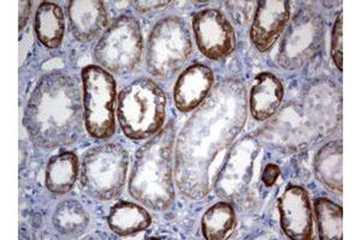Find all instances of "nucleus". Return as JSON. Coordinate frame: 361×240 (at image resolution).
Listing matches in <instances>:
<instances>
[{"label": "nucleus", "mask_w": 361, "mask_h": 240, "mask_svg": "<svg viewBox=\"0 0 361 240\" xmlns=\"http://www.w3.org/2000/svg\"><path fill=\"white\" fill-rule=\"evenodd\" d=\"M247 105L243 82L226 78L214 84L182 127L175 142V184L189 200L209 195L211 170L246 125Z\"/></svg>", "instance_id": "f257e3e1"}, {"label": "nucleus", "mask_w": 361, "mask_h": 240, "mask_svg": "<svg viewBox=\"0 0 361 240\" xmlns=\"http://www.w3.org/2000/svg\"><path fill=\"white\" fill-rule=\"evenodd\" d=\"M82 88L64 71L44 75L34 87L23 114L32 142L46 151L69 147L82 134Z\"/></svg>", "instance_id": "f03ea898"}, {"label": "nucleus", "mask_w": 361, "mask_h": 240, "mask_svg": "<svg viewBox=\"0 0 361 240\" xmlns=\"http://www.w3.org/2000/svg\"><path fill=\"white\" fill-rule=\"evenodd\" d=\"M176 127L171 120L136 151L128 190L133 198L153 212L173 207L175 191Z\"/></svg>", "instance_id": "7ed1b4c3"}, {"label": "nucleus", "mask_w": 361, "mask_h": 240, "mask_svg": "<svg viewBox=\"0 0 361 240\" xmlns=\"http://www.w3.org/2000/svg\"><path fill=\"white\" fill-rule=\"evenodd\" d=\"M117 122L128 139L140 142L152 139L166 118V95L151 78H137L118 93Z\"/></svg>", "instance_id": "20e7f679"}, {"label": "nucleus", "mask_w": 361, "mask_h": 240, "mask_svg": "<svg viewBox=\"0 0 361 240\" xmlns=\"http://www.w3.org/2000/svg\"><path fill=\"white\" fill-rule=\"evenodd\" d=\"M193 54V41L188 25L178 16L158 20L148 35L146 69L159 80L176 76Z\"/></svg>", "instance_id": "39448f33"}, {"label": "nucleus", "mask_w": 361, "mask_h": 240, "mask_svg": "<svg viewBox=\"0 0 361 240\" xmlns=\"http://www.w3.org/2000/svg\"><path fill=\"white\" fill-rule=\"evenodd\" d=\"M129 154L122 146L105 143L83 154L81 187L93 200L106 202L121 195L127 182Z\"/></svg>", "instance_id": "423d86ee"}, {"label": "nucleus", "mask_w": 361, "mask_h": 240, "mask_svg": "<svg viewBox=\"0 0 361 240\" xmlns=\"http://www.w3.org/2000/svg\"><path fill=\"white\" fill-rule=\"evenodd\" d=\"M145 42L139 20L130 15L117 17L93 49L100 68L114 76H127L139 66Z\"/></svg>", "instance_id": "0eeeda50"}, {"label": "nucleus", "mask_w": 361, "mask_h": 240, "mask_svg": "<svg viewBox=\"0 0 361 240\" xmlns=\"http://www.w3.org/2000/svg\"><path fill=\"white\" fill-rule=\"evenodd\" d=\"M85 127L92 139H111L116 131L115 105L118 98L114 75L99 65L81 71Z\"/></svg>", "instance_id": "6e6552de"}, {"label": "nucleus", "mask_w": 361, "mask_h": 240, "mask_svg": "<svg viewBox=\"0 0 361 240\" xmlns=\"http://www.w3.org/2000/svg\"><path fill=\"white\" fill-rule=\"evenodd\" d=\"M262 144L253 136L247 134L233 143L226 159L212 180V189L218 197L229 201L230 203L246 200Z\"/></svg>", "instance_id": "1a4fd4ad"}, {"label": "nucleus", "mask_w": 361, "mask_h": 240, "mask_svg": "<svg viewBox=\"0 0 361 240\" xmlns=\"http://www.w3.org/2000/svg\"><path fill=\"white\" fill-rule=\"evenodd\" d=\"M324 20L311 8H301L288 23L279 46L277 63L282 69L295 71L312 61L324 40Z\"/></svg>", "instance_id": "9d476101"}, {"label": "nucleus", "mask_w": 361, "mask_h": 240, "mask_svg": "<svg viewBox=\"0 0 361 240\" xmlns=\"http://www.w3.org/2000/svg\"><path fill=\"white\" fill-rule=\"evenodd\" d=\"M192 28L200 53L211 61H222L236 49L234 27L218 8H204L194 13Z\"/></svg>", "instance_id": "9b49d317"}, {"label": "nucleus", "mask_w": 361, "mask_h": 240, "mask_svg": "<svg viewBox=\"0 0 361 240\" xmlns=\"http://www.w3.org/2000/svg\"><path fill=\"white\" fill-rule=\"evenodd\" d=\"M290 1L260 0L257 3L250 37L255 49L262 53L272 49L290 20Z\"/></svg>", "instance_id": "f8f14e48"}, {"label": "nucleus", "mask_w": 361, "mask_h": 240, "mask_svg": "<svg viewBox=\"0 0 361 240\" xmlns=\"http://www.w3.org/2000/svg\"><path fill=\"white\" fill-rule=\"evenodd\" d=\"M279 219L284 234L292 240H307L313 234V212L308 192L289 185L279 200Z\"/></svg>", "instance_id": "ddd939ff"}, {"label": "nucleus", "mask_w": 361, "mask_h": 240, "mask_svg": "<svg viewBox=\"0 0 361 240\" xmlns=\"http://www.w3.org/2000/svg\"><path fill=\"white\" fill-rule=\"evenodd\" d=\"M214 87L209 66L195 63L180 72L173 87V103L180 113H190L205 101Z\"/></svg>", "instance_id": "4468645a"}, {"label": "nucleus", "mask_w": 361, "mask_h": 240, "mask_svg": "<svg viewBox=\"0 0 361 240\" xmlns=\"http://www.w3.org/2000/svg\"><path fill=\"white\" fill-rule=\"evenodd\" d=\"M68 18L71 35L80 42H90L103 35L109 25L105 4L99 0H71Z\"/></svg>", "instance_id": "2eb2a0df"}, {"label": "nucleus", "mask_w": 361, "mask_h": 240, "mask_svg": "<svg viewBox=\"0 0 361 240\" xmlns=\"http://www.w3.org/2000/svg\"><path fill=\"white\" fill-rule=\"evenodd\" d=\"M283 98L282 81L267 71L260 72L250 90L248 103L252 118L257 122H267L272 118L277 113Z\"/></svg>", "instance_id": "dca6fc26"}, {"label": "nucleus", "mask_w": 361, "mask_h": 240, "mask_svg": "<svg viewBox=\"0 0 361 240\" xmlns=\"http://www.w3.org/2000/svg\"><path fill=\"white\" fill-rule=\"evenodd\" d=\"M314 177L328 191H343V146L341 141H331L320 148L313 163Z\"/></svg>", "instance_id": "f3484780"}, {"label": "nucleus", "mask_w": 361, "mask_h": 240, "mask_svg": "<svg viewBox=\"0 0 361 240\" xmlns=\"http://www.w3.org/2000/svg\"><path fill=\"white\" fill-rule=\"evenodd\" d=\"M80 171L81 165L74 151H62L54 155L46 166V189L54 195H66L75 187Z\"/></svg>", "instance_id": "a211bd4d"}, {"label": "nucleus", "mask_w": 361, "mask_h": 240, "mask_svg": "<svg viewBox=\"0 0 361 240\" xmlns=\"http://www.w3.org/2000/svg\"><path fill=\"white\" fill-rule=\"evenodd\" d=\"M34 32L44 47L58 49L66 34V15L56 3L42 1L34 17Z\"/></svg>", "instance_id": "6ab92c4d"}, {"label": "nucleus", "mask_w": 361, "mask_h": 240, "mask_svg": "<svg viewBox=\"0 0 361 240\" xmlns=\"http://www.w3.org/2000/svg\"><path fill=\"white\" fill-rule=\"evenodd\" d=\"M107 225L119 236H135L152 225V216L140 204L122 201L111 207Z\"/></svg>", "instance_id": "aec40b11"}, {"label": "nucleus", "mask_w": 361, "mask_h": 240, "mask_svg": "<svg viewBox=\"0 0 361 240\" xmlns=\"http://www.w3.org/2000/svg\"><path fill=\"white\" fill-rule=\"evenodd\" d=\"M238 224L235 208L230 202H217L206 210L202 219V232L207 240H224L234 232Z\"/></svg>", "instance_id": "412c9836"}, {"label": "nucleus", "mask_w": 361, "mask_h": 240, "mask_svg": "<svg viewBox=\"0 0 361 240\" xmlns=\"http://www.w3.org/2000/svg\"><path fill=\"white\" fill-rule=\"evenodd\" d=\"M52 224L59 234L78 238L88 227L90 214L78 201H63L54 210Z\"/></svg>", "instance_id": "4be33fe9"}, {"label": "nucleus", "mask_w": 361, "mask_h": 240, "mask_svg": "<svg viewBox=\"0 0 361 240\" xmlns=\"http://www.w3.org/2000/svg\"><path fill=\"white\" fill-rule=\"evenodd\" d=\"M319 239L341 240L343 238V208L334 201L318 197L313 203Z\"/></svg>", "instance_id": "5701e85b"}, {"label": "nucleus", "mask_w": 361, "mask_h": 240, "mask_svg": "<svg viewBox=\"0 0 361 240\" xmlns=\"http://www.w3.org/2000/svg\"><path fill=\"white\" fill-rule=\"evenodd\" d=\"M330 53H331V59H333L335 66L338 71H342L343 70V16H342V11L338 13L336 20L334 22Z\"/></svg>", "instance_id": "b1692460"}, {"label": "nucleus", "mask_w": 361, "mask_h": 240, "mask_svg": "<svg viewBox=\"0 0 361 240\" xmlns=\"http://www.w3.org/2000/svg\"><path fill=\"white\" fill-rule=\"evenodd\" d=\"M226 8L229 10L230 16L238 25H246L252 16V10L255 3L252 1H226Z\"/></svg>", "instance_id": "393cba45"}, {"label": "nucleus", "mask_w": 361, "mask_h": 240, "mask_svg": "<svg viewBox=\"0 0 361 240\" xmlns=\"http://www.w3.org/2000/svg\"><path fill=\"white\" fill-rule=\"evenodd\" d=\"M133 6L141 13H149L158 10H164L171 4V1H133Z\"/></svg>", "instance_id": "a878e982"}, {"label": "nucleus", "mask_w": 361, "mask_h": 240, "mask_svg": "<svg viewBox=\"0 0 361 240\" xmlns=\"http://www.w3.org/2000/svg\"><path fill=\"white\" fill-rule=\"evenodd\" d=\"M281 175V170L276 163H267V166L264 167L260 175V179L263 182L264 185L267 187H272L275 185L276 182L279 178Z\"/></svg>", "instance_id": "bb28decb"}, {"label": "nucleus", "mask_w": 361, "mask_h": 240, "mask_svg": "<svg viewBox=\"0 0 361 240\" xmlns=\"http://www.w3.org/2000/svg\"><path fill=\"white\" fill-rule=\"evenodd\" d=\"M30 10H32V1H20L18 3V11H20V16H18V25H20V32L23 30L27 22L29 20V15H30Z\"/></svg>", "instance_id": "cd10ccee"}]
</instances>
